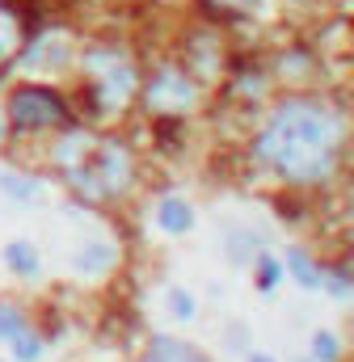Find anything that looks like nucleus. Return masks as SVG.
<instances>
[{"mask_svg": "<svg viewBox=\"0 0 354 362\" xmlns=\"http://www.w3.org/2000/svg\"><path fill=\"white\" fill-rule=\"evenodd\" d=\"M0 131H4V122H0Z\"/></svg>", "mask_w": 354, "mask_h": 362, "instance_id": "24", "label": "nucleus"}, {"mask_svg": "<svg viewBox=\"0 0 354 362\" xmlns=\"http://www.w3.org/2000/svg\"><path fill=\"white\" fill-rule=\"evenodd\" d=\"M131 173H135V165H131V152H127L122 144H114V139H105V144H93L85 160H81L76 169H68L72 189H76V194H85V198H93V202L118 198V194L131 185Z\"/></svg>", "mask_w": 354, "mask_h": 362, "instance_id": "2", "label": "nucleus"}, {"mask_svg": "<svg viewBox=\"0 0 354 362\" xmlns=\"http://www.w3.org/2000/svg\"><path fill=\"white\" fill-rule=\"evenodd\" d=\"M4 257H8V266H13L17 274H38V253H34L25 240L8 245V249H4Z\"/></svg>", "mask_w": 354, "mask_h": 362, "instance_id": "13", "label": "nucleus"}, {"mask_svg": "<svg viewBox=\"0 0 354 362\" xmlns=\"http://www.w3.org/2000/svg\"><path fill=\"white\" fill-rule=\"evenodd\" d=\"M190 223H194V211H190V206H185V202H181V198H165V202H161V228H165V232H190Z\"/></svg>", "mask_w": 354, "mask_h": 362, "instance_id": "9", "label": "nucleus"}, {"mask_svg": "<svg viewBox=\"0 0 354 362\" xmlns=\"http://www.w3.org/2000/svg\"><path fill=\"white\" fill-rule=\"evenodd\" d=\"M68 38L64 34H47V38H38L34 47H30V55H25V64L30 68H42V72H51V68H64L68 64Z\"/></svg>", "mask_w": 354, "mask_h": 362, "instance_id": "6", "label": "nucleus"}, {"mask_svg": "<svg viewBox=\"0 0 354 362\" xmlns=\"http://www.w3.org/2000/svg\"><path fill=\"white\" fill-rule=\"evenodd\" d=\"M88 148H93L88 135H68V139L55 148V165H59V169H76V165L88 156Z\"/></svg>", "mask_w": 354, "mask_h": 362, "instance_id": "11", "label": "nucleus"}, {"mask_svg": "<svg viewBox=\"0 0 354 362\" xmlns=\"http://www.w3.org/2000/svg\"><path fill=\"white\" fill-rule=\"evenodd\" d=\"M329 291H333V295H342V299H346V295H350V270L333 274V278H329Z\"/></svg>", "mask_w": 354, "mask_h": 362, "instance_id": "21", "label": "nucleus"}, {"mask_svg": "<svg viewBox=\"0 0 354 362\" xmlns=\"http://www.w3.org/2000/svg\"><path fill=\"white\" fill-rule=\"evenodd\" d=\"M0 189H4L8 198H17V202H34V198H38V185L25 181V177H17V173H4V177H0Z\"/></svg>", "mask_w": 354, "mask_h": 362, "instance_id": "15", "label": "nucleus"}, {"mask_svg": "<svg viewBox=\"0 0 354 362\" xmlns=\"http://www.w3.org/2000/svg\"><path fill=\"white\" fill-rule=\"evenodd\" d=\"M299 362H304V358H299Z\"/></svg>", "mask_w": 354, "mask_h": 362, "instance_id": "25", "label": "nucleus"}, {"mask_svg": "<svg viewBox=\"0 0 354 362\" xmlns=\"http://www.w3.org/2000/svg\"><path fill=\"white\" fill-rule=\"evenodd\" d=\"M169 303H173V312L181 316V320H190V316H194V299H190L185 291H169Z\"/></svg>", "mask_w": 354, "mask_h": 362, "instance_id": "19", "label": "nucleus"}, {"mask_svg": "<svg viewBox=\"0 0 354 362\" xmlns=\"http://www.w3.org/2000/svg\"><path fill=\"white\" fill-rule=\"evenodd\" d=\"M13 354H17L21 362H34L38 354H42V341H38L34 333H25V329H21V333L13 337Z\"/></svg>", "mask_w": 354, "mask_h": 362, "instance_id": "16", "label": "nucleus"}, {"mask_svg": "<svg viewBox=\"0 0 354 362\" xmlns=\"http://www.w3.org/2000/svg\"><path fill=\"white\" fill-rule=\"evenodd\" d=\"M13 122L21 131H42V127H64L68 122V105L64 97H55L51 89H21L8 105Z\"/></svg>", "mask_w": 354, "mask_h": 362, "instance_id": "4", "label": "nucleus"}, {"mask_svg": "<svg viewBox=\"0 0 354 362\" xmlns=\"http://www.w3.org/2000/svg\"><path fill=\"white\" fill-rule=\"evenodd\" d=\"M249 362H274V358H266V354H253V358H249Z\"/></svg>", "mask_w": 354, "mask_h": 362, "instance_id": "23", "label": "nucleus"}, {"mask_svg": "<svg viewBox=\"0 0 354 362\" xmlns=\"http://www.w3.org/2000/svg\"><path fill=\"white\" fill-rule=\"evenodd\" d=\"M21 329H25V316L17 308H0V341H13Z\"/></svg>", "mask_w": 354, "mask_h": 362, "instance_id": "17", "label": "nucleus"}, {"mask_svg": "<svg viewBox=\"0 0 354 362\" xmlns=\"http://www.w3.org/2000/svg\"><path fill=\"white\" fill-rule=\"evenodd\" d=\"M148 362H207L202 354H194L190 346H181V341H169V337H156L152 341V354Z\"/></svg>", "mask_w": 354, "mask_h": 362, "instance_id": "10", "label": "nucleus"}, {"mask_svg": "<svg viewBox=\"0 0 354 362\" xmlns=\"http://www.w3.org/2000/svg\"><path fill=\"white\" fill-rule=\"evenodd\" d=\"M287 266H291V274H295L304 286H321V282H325L321 270H316V262H312V257H304V249H291V253H287Z\"/></svg>", "mask_w": 354, "mask_h": 362, "instance_id": "12", "label": "nucleus"}, {"mask_svg": "<svg viewBox=\"0 0 354 362\" xmlns=\"http://www.w3.org/2000/svg\"><path fill=\"white\" fill-rule=\"evenodd\" d=\"M342 118L316 101H287L258 139V156L287 181H321L333 173Z\"/></svg>", "mask_w": 354, "mask_h": 362, "instance_id": "1", "label": "nucleus"}, {"mask_svg": "<svg viewBox=\"0 0 354 362\" xmlns=\"http://www.w3.org/2000/svg\"><path fill=\"white\" fill-rule=\"evenodd\" d=\"M114 262H118V253L110 245H85L76 253V270L81 274H105V270H114Z\"/></svg>", "mask_w": 354, "mask_h": 362, "instance_id": "8", "label": "nucleus"}, {"mask_svg": "<svg viewBox=\"0 0 354 362\" xmlns=\"http://www.w3.org/2000/svg\"><path fill=\"white\" fill-rule=\"evenodd\" d=\"M148 101H152L156 114H181V110H190V101H194V85H190L177 68H161L156 81L148 85Z\"/></svg>", "mask_w": 354, "mask_h": 362, "instance_id": "5", "label": "nucleus"}, {"mask_svg": "<svg viewBox=\"0 0 354 362\" xmlns=\"http://www.w3.org/2000/svg\"><path fill=\"white\" fill-rule=\"evenodd\" d=\"M312 346H316V358L321 362H338V337L333 333H316Z\"/></svg>", "mask_w": 354, "mask_h": 362, "instance_id": "18", "label": "nucleus"}, {"mask_svg": "<svg viewBox=\"0 0 354 362\" xmlns=\"http://www.w3.org/2000/svg\"><path fill=\"white\" fill-rule=\"evenodd\" d=\"M278 262H270V257H262V282H258V286H262V291H274V286H278Z\"/></svg>", "mask_w": 354, "mask_h": 362, "instance_id": "20", "label": "nucleus"}, {"mask_svg": "<svg viewBox=\"0 0 354 362\" xmlns=\"http://www.w3.org/2000/svg\"><path fill=\"white\" fill-rule=\"evenodd\" d=\"M85 64L93 72V105H97V114H114V110H122L135 97L139 76H135V64L122 51L97 47V51L85 55Z\"/></svg>", "mask_w": 354, "mask_h": 362, "instance_id": "3", "label": "nucleus"}, {"mask_svg": "<svg viewBox=\"0 0 354 362\" xmlns=\"http://www.w3.org/2000/svg\"><path fill=\"white\" fill-rule=\"evenodd\" d=\"M211 4H219V8H245V4H253V0H211Z\"/></svg>", "mask_w": 354, "mask_h": 362, "instance_id": "22", "label": "nucleus"}, {"mask_svg": "<svg viewBox=\"0 0 354 362\" xmlns=\"http://www.w3.org/2000/svg\"><path fill=\"white\" fill-rule=\"evenodd\" d=\"M258 257V245H253V236L249 232H236V236H228V262H236V266H249Z\"/></svg>", "mask_w": 354, "mask_h": 362, "instance_id": "14", "label": "nucleus"}, {"mask_svg": "<svg viewBox=\"0 0 354 362\" xmlns=\"http://www.w3.org/2000/svg\"><path fill=\"white\" fill-rule=\"evenodd\" d=\"M21 38H25V21L13 4H0V68L21 51Z\"/></svg>", "mask_w": 354, "mask_h": 362, "instance_id": "7", "label": "nucleus"}]
</instances>
